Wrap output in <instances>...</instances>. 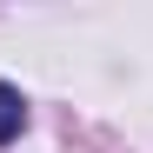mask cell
Instances as JSON below:
<instances>
[{"mask_svg":"<svg viewBox=\"0 0 153 153\" xmlns=\"http://www.w3.org/2000/svg\"><path fill=\"white\" fill-rule=\"evenodd\" d=\"M20 126H27V100H20V87H7V80H0V146H7V140H20Z\"/></svg>","mask_w":153,"mask_h":153,"instance_id":"1","label":"cell"}]
</instances>
